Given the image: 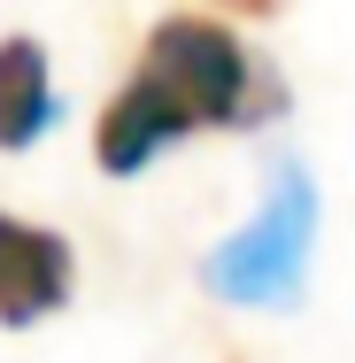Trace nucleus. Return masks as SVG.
Instances as JSON below:
<instances>
[{"label": "nucleus", "mask_w": 355, "mask_h": 363, "mask_svg": "<svg viewBox=\"0 0 355 363\" xmlns=\"http://www.w3.org/2000/svg\"><path fill=\"white\" fill-rule=\"evenodd\" d=\"M140 77L193 132H255L286 108V85L224 16H162L140 47Z\"/></svg>", "instance_id": "1"}, {"label": "nucleus", "mask_w": 355, "mask_h": 363, "mask_svg": "<svg viewBox=\"0 0 355 363\" xmlns=\"http://www.w3.org/2000/svg\"><path fill=\"white\" fill-rule=\"evenodd\" d=\"M309 247H317V186L301 162H278L263 209L201 263V279H209V294L240 301V309H278L309 279Z\"/></svg>", "instance_id": "2"}, {"label": "nucleus", "mask_w": 355, "mask_h": 363, "mask_svg": "<svg viewBox=\"0 0 355 363\" xmlns=\"http://www.w3.org/2000/svg\"><path fill=\"white\" fill-rule=\"evenodd\" d=\"M77 286V263H70V240L47 232V224H23V217H0V325H39L55 317Z\"/></svg>", "instance_id": "3"}, {"label": "nucleus", "mask_w": 355, "mask_h": 363, "mask_svg": "<svg viewBox=\"0 0 355 363\" xmlns=\"http://www.w3.org/2000/svg\"><path fill=\"white\" fill-rule=\"evenodd\" d=\"M186 132H193V124H186V116H178L140 70H132V77H124V93H116V101L101 108V124H93V162H101L108 178H140L147 162H154L162 147H178Z\"/></svg>", "instance_id": "4"}, {"label": "nucleus", "mask_w": 355, "mask_h": 363, "mask_svg": "<svg viewBox=\"0 0 355 363\" xmlns=\"http://www.w3.org/2000/svg\"><path fill=\"white\" fill-rule=\"evenodd\" d=\"M55 124V70H47V47L8 31L0 39V155H23L31 140H47Z\"/></svg>", "instance_id": "5"}, {"label": "nucleus", "mask_w": 355, "mask_h": 363, "mask_svg": "<svg viewBox=\"0 0 355 363\" xmlns=\"http://www.w3.org/2000/svg\"><path fill=\"white\" fill-rule=\"evenodd\" d=\"M216 8H232V16H278L286 0H216Z\"/></svg>", "instance_id": "6"}]
</instances>
